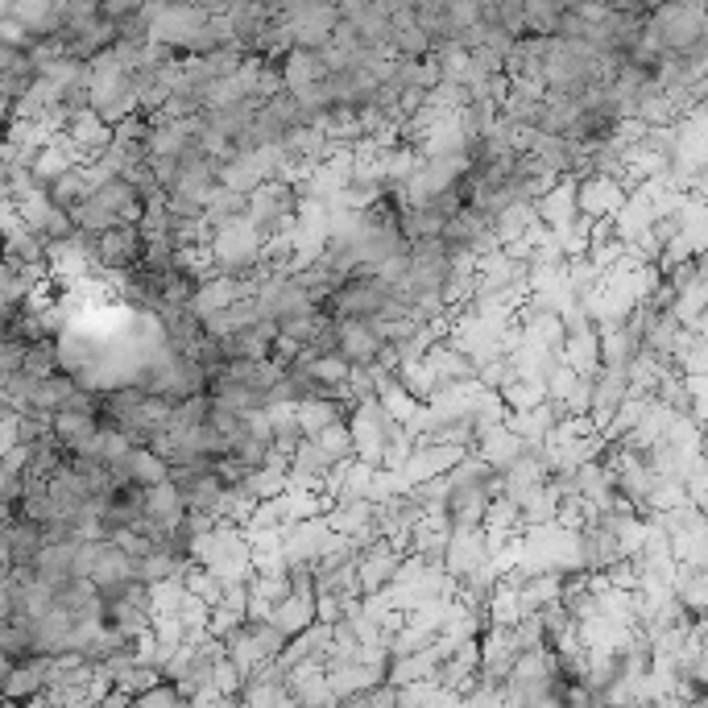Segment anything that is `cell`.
Here are the masks:
<instances>
[{
    "label": "cell",
    "mask_w": 708,
    "mask_h": 708,
    "mask_svg": "<svg viewBox=\"0 0 708 708\" xmlns=\"http://www.w3.org/2000/svg\"><path fill=\"white\" fill-rule=\"evenodd\" d=\"M642 34L651 37L659 50L675 55L688 67L708 62V34H705V0H663L647 13Z\"/></svg>",
    "instance_id": "obj_1"
},
{
    "label": "cell",
    "mask_w": 708,
    "mask_h": 708,
    "mask_svg": "<svg viewBox=\"0 0 708 708\" xmlns=\"http://www.w3.org/2000/svg\"><path fill=\"white\" fill-rule=\"evenodd\" d=\"M386 298H390V282L377 278L373 270H353V274L328 295L323 311L332 319H373L381 311Z\"/></svg>",
    "instance_id": "obj_2"
},
{
    "label": "cell",
    "mask_w": 708,
    "mask_h": 708,
    "mask_svg": "<svg viewBox=\"0 0 708 708\" xmlns=\"http://www.w3.org/2000/svg\"><path fill=\"white\" fill-rule=\"evenodd\" d=\"M141 244H146L141 224L116 220L95 237V265H104L112 274H125L133 265H141Z\"/></svg>",
    "instance_id": "obj_3"
},
{
    "label": "cell",
    "mask_w": 708,
    "mask_h": 708,
    "mask_svg": "<svg viewBox=\"0 0 708 708\" xmlns=\"http://www.w3.org/2000/svg\"><path fill=\"white\" fill-rule=\"evenodd\" d=\"M626 195H630V186L609 174H580L576 179V212L589 220H614Z\"/></svg>",
    "instance_id": "obj_4"
},
{
    "label": "cell",
    "mask_w": 708,
    "mask_h": 708,
    "mask_svg": "<svg viewBox=\"0 0 708 708\" xmlns=\"http://www.w3.org/2000/svg\"><path fill=\"white\" fill-rule=\"evenodd\" d=\"M381 335L373 332L369 319H335V353L349 365H373L381 353Z\"/></svg>",
    "instance_id": "obj_5"
},
{
    "label": "cell",
    "mask_w": 708,
    "mask_h": 708,
    "mask_svg": "<svg viewBox=\"0 0 708 708\" xmlns=\"http://www.w3.org/2000/svg\"><path fill=\"white\" fill-rule=\"evenodd\" d=\"M46 680H50V654H25L0 680V692L4 700H34L37 692H46Z\"/></svg>",
    "instance_id": "obj_6"
},
{
    "label": "cell",
    "mask_w": 708,
    "mask_h": 708,
    "mask_svg": "<svg viewBox=\"0 0 708 708\" xmlns=\"http://www.w3.org/2000/svg\"><path fill=\"white\" fill-rule=\"evenodd\" d=\"M535 216L551 232H559V228H568V224L576 220V179H556V183L547 186L535 199Z\"/></svg>",
    "instance_id": "obj_7"
},
{
    "label": "cell",
    "mask_w": 708,
    "mask_h": 708,
    "mask_svg": "<svg viewBox=\"0 0 708 708\" xmlns=\"http://www.w3.org/2000/svg\"><path fill=\"white\" fill-rule=\"evenodd\" d=\"M278 71H282V88H286V92H298V88H307V83H316V79H328L332 67L323 62L319 50L290 46V50L278 58Z\"/></svg>",
    "instance_id": "obj_8"
},
{
    "label": "cell",
    "mask_w": 708,
    "mask_h": 708,
    "mask_svg": "<svg viewBox=\"0 0 708 708\" xmlns=\"http://www.w3.org/2000/svg\"><path fill=\"white\" fill-rule=\"evenodd\" d=\"M261 109V95H241V100H224V104H207L204 116L207 125L216 133H224L228 141H237L249 125H253V116Z\"/></svg>",
    "instance_id": "obj_9"
},
{
    "label": "cell",
    "mask_w": 708,
    "mask_h": 708,
    "mask_svg": "<svg viewBox=\"0 0 708 708\" xmlns=\"http://www.w3.org/2000/svg\"><path fill=\"white\" fill-rule=\"evenodd\" d=\"M186 505H183V493H179V484L170 481H158V484H146V522L149 526H158V530H167L183 518Z\"/></svg>",
    "instance_id": "obj_10"
},
{
    "label": "cell",
    "mask_w": 708,
    "mask_h": 708,
    "mask_svg": "<svg viewBox=\"0 0 708 708\" xmlns=\"http://www.w3.org/2000/svg\"><path fill=\"white\" fill-rule=\"evenodd\" d=\"M349 407L353 402H335V398H302L295 402V419L302 435H316V431L332 427L340 419H349Z\"/></svg>",
    "instance_id": "obj_11"
},
{
    "label": "cell",
    "mask_w": 708,
    "mask_h": 708,
    "mask_svg": "<svg viewBox=\"0 0 708 708\" xmlns=\"http://www.w3.org/2000/svg\"><path fill=\"white\" fill-rule=\"evenodd\" d=\"M75 386H79V381H75V373H67V369L46 373V377H37V381H34V390H30V398H25V407L55 414V410L71 398Z\"/></svg>",
    "instance_id": "obj_12"
},
{
    "label": "cell",
    "mask_w": 708,
    "mask_h": 708,
    "mask_svg": "<svg viewBox=\"0 0 708 708\" xmlns=\"http://www.w3.org/2000/svg\"><path fill=\"white\" fill-rule=\"evenodd\" d=\"M116 468H121V472H125L129 481H137V484H158V481H167V477H170V465L146 444H133L129 452H125V460H121Z\"/></svg>",
    "instance_id": "obj_13"
},
{
    "label": "cell",
    "mask_w": 708,
    "mask_h": 708,
    "mask_svg": "<svg viewBox=\"0 0 708 708\" xmlns=\"http://www.w3.org/2000/svg\"><path fill=\"white\" fill-rule=\"evenodd\" d=\"M95 427H100L95 410H55V414H50V435H55L58 444L71 447V452L83 444Z\"/></svg>",
    "instance_id": "obj_14"
},
{
    "label": "cell",
    "mask_w": 708,
    "mask_h": 708,
    "mask_svg": "<svg viewBox=\"0 0 708 708\" xmlns=\"http://www.w3.org/2000/svg\"><path fill=\"white\" fill-rule=\"evenodd\" d=\"M270 621L290 638V633H298L302 626H311V621H316V601H311V596H295V593L278 596V601H274V609H270Z\"/></svg>",
    "instance_id": "obj_15"
},
{
    "label": "cell",
    "mask_w": 708,
    "mask_h": 708,
    "mask_svg": "<svg viewBox=\"0 0 708 708\" xmlns=\"http://www.w3.org/2000/svg\"><path fill=\"white\" fill-rule=\"evenodd\" d=\"M563 9H572V0H522V25H526V34L556 37Z\"/></svg>",
    "instance_id": "obj_16"
},
{
    "label": "cell",
    "mask_w": 708,
    "mask_h": 708,
    "mask_svg": "<svg viewBox=\"0 0 708 708\" xmlns=\"http://www.w3.org/2000/svg\"><path fill=\"white\" fill-rule=\"evenodd\" d=\"M535 614H539V626H543L547 647H556V642H563V638H572V633H576V621H572L568 605H563L559 596H556V601H547V605H539Z\"/></svg>",
    "instance_id": "obj_17"
},
{
    "label": "cell",
    "mask_w": 708,
    "mask_h": 708,
    "mask_svg": "<svg viewBox=\"0 0 708 708\" xmlns=\"http://www.w3.org/2000/svg\"><path fill=\"white\" fill-rule=\"evenodd\" d=\"M319 444V452L332 460V465H340V460H349L353 456V431H349V423L340 419V423H332V427H323L311 435Z\"/></svg>",
    "instance_id": "obj_18"
},
{
    "label": "cell",
    "mask_w": 708,
    "mask_h": 708,
    "mask_svg": "<svg viewBox=\"0 0 708 708\" xmlns=\"http://www.w3.org/2000/svg\"><path fill=\"white\" fill-rule=\"evenodd\" d=\"M390 50L398 58H427L431 55V37L410 21V25H398L390 30Z\"/></svg>",
    "instance_id": "obj_19"
},
{
    "label": "cell",
    "mask_w": 708,
    "mask_h": 708,
    "mask_svg": "<svg viewBox=\"0 0 708 708\" xmlns=\"http://www.w3.org/2000/svg\"><path fill=\"white\" fill-rule=\"evenodd\" d=\"M21 369L34 373V377H46V373L58 369V344H50V335H46V340H30V344H25Z\"/></svg>",
    "instance_id": "obj_20"
},
{
    "label": "cell",
    "mask_w": 708,
    "mask_h": 708,
    "mask_svg": "<svg viewBox=\"0 0 708 708\" xmlns=\"http://www.w3.org/2000/svg\"><path fill=\"white\" fill-rule=\"evenodd\" d=\"M207 423H212V427L220 431L224 439L232 444V439H237V435L244 431V414H241V410H232L228 402H216V398H212V410H207Z\"/></svg>",
    "instance_id": "obj_21"
},
{
    "label": "cell",
    "mask_w": 708,
    "mask_h": 708,
    "mask_svg": "<svg viewBox=\"0 0 708 708\" xmlns=\"http://www.w3.org/2000/svg\"><path fill=\"white\" fill-rule=\"evenodd\" d=\"M25 344H30V340H21V335H0V386L21 369Z\"/></svg>",
    "instance_id": "obj_22"
},
{
    "label": "cell",
    "mask_w": 708,
    "mask_h": 708,
    "mask_svg": "<svg viewBox=\"0 0 708 708\" xmlns=\"http://www.w3.org/2000/svg\"><path fill=\"white\" fill-rule=\"evenodd\" d=\"M278 92H282V71H278V62L261 58L258 88H253V95H261V100H270V95H278Z\"/></svg>",
    "instance_id": "obj_23"
},
{
    "label": "cell",
    "mask_w": 708,
    "mask_h": 708,
    "mask_svg": "<svg viewBox=\"0 0 708 708\" xmlns=\"http://www.w3.org/2000/svg\"><path fill=\"white\" fill-rule=\"evenodd\" d=\"M0 617H13V580L0 576Z\"/></svg>",
    "instance_id": "obj_24"
},
{
    "label": "cell",
    "mask_w": 708,
    "mask_h": 708,
    "mask_svg": "<svg viewBox=\"0 0 708 708\" xmlns=\"http://www.w3.org/2000/svg\"><path fill=\"white\" fill-rule=\"evenodd\" d=\"M13 663H18V659H13V654H9V651H0V680H4V675H9V671H13Z\"/></svg>",
    "instance_id": "obj_25"
}]
</instances>
